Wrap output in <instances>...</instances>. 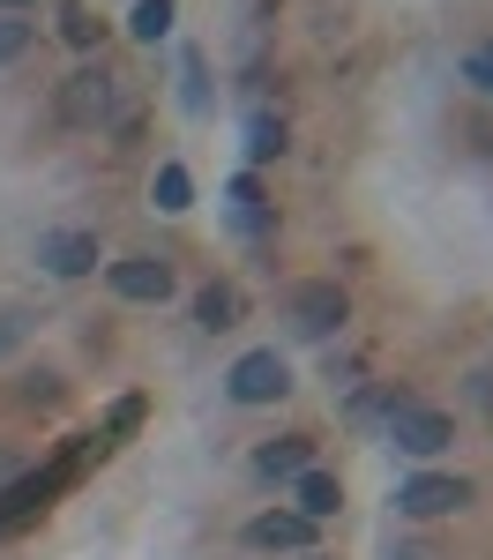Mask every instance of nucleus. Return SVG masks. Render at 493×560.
<instances>
[{
	"instance_id": "nucleus-13",
	"label": "nucleus",
	"mask_w": 493,
	"mask_h": 560,
	"mask_svg": "<svg viewBox=\"0 0 493 560\" xmlns=\"http://www.w3.org/2000/svg\"><path fill=\"white\" fill-rule=\"evenodd\" d=\"M173 31V0H134V15H128V38L134 45H157Z\"/></svg>"
},
{
	"instance_id": "nucleus-21",
	"label": "nucleus",
	"mask_w": 493,
	"mask_h": 560,
	"mask_svg": "<svg viewBox=\"0 0 493 560\" xmlns=\"http://www.w3.org/2000/svg\"><path fill=\"white\" fill-rule=\"evenodd\" d=\"M23 337H31V314H23V306H8V314H0V359L23 345Z\"/></svg>"
},
{
	"instance_id": "nucleus-14",
	"label": "nucleus",
	"mask_w": 493,
	"mask_h": 560,
	"mask_svg": "<svg viewBox=\"0 0 493 560\" xmlns=\"http://www.w3.org/2000/svg\"><path fill=\"white\" fill-rule=\"evenodd\" d=\"M224 195H232V217H239V232H269V210H262V187H255V179H247V173L232 179V187H224Z\"/></svg>"
},
{
	"instance_id": "nucleus-8",
	"label": "nucleus",
	"mask_w": 493,
	"mask_h": 560,
	"mask_svg": "<svg viewBox=\"0 0 493 560\" xmlns=\"http://www.w3.org/2000/svg\"><path fill=\"white\" fill-rule=\"evenodd\" d=\"M38 261H45V277H90L105 255H97V232H45Z\"/></svg>"
},
{
	"instance_id": "nucleus-5",
	"label": "nucleus",
	"mask_w": 493,
	"mask_h": 560,
	"mask_svg": "<svg viewBox=\"0 0 493 560\" xmlns=\"http://www.w3.org/2000/svg\"><path fill=\"white\" fill-rule=\"evenodd\" d=\"M105 277H113V292L128 306H165L173 300V261L165 255H120V261H105Z\"/></svg>"
},
{
	"instance_id": "nucleus-3",
	"label": "nucleus",
	"mask_w": 493,
	"mask_h": 560,
	"mask_svg": "<svg viewBox=\"0 0 493 560\" xmlns=\"http://www.w3.org/2000/svg\"><path fill=\"white\" fill-rule=\"evenodd\" d=\"M382 419H389V441H397L403 456H442L448 441H456L448 411H434V404H411V396H389V404H382Z\"/></svg>"
},
{
	"instance_id": "nucleus-15",
	"label": "nucleus",
	"mask_w": 493,
	"mask_h": 560,
	"mask_svg": "<svg viewBox=\"0 0 493 560\" xmlns=\"http://www.w3.org/2000/svg\"><path fill=\"white\" fill-rule=\"evenodd\" d=\"M247 158H255V165L284 158V120H277V113H255V120H247Z\"/></svg>"
},
{
	"instance_id": "nucleus-23",
	"label": "nucleus",
	"mask_w": 493,
	"mask_h": 560,
	"mask_svg": "<svg viewBox=\"0 0 493 560\" xmlns=\"http://www.w3.org/2000/svg\"><path fill=\"white\" fill-rule=\"evenodd\" d=\"M0 8H8V15H15V8H31V0H0Z\"/></svg>"
},
{
	"instance_id": "nucleus-19",
	"label": "nucleus",
	"mask_w": 493,
	"mask_h": 560,
	"mask_svg": "<svg viewBox=\"0 0 493 560\" xmlns=\"http://www.w3.org/2000/svg\"><path fill=\"white\" fill-rule=\"evenodd\" d=\"M463 83L479 90V97H493V45H471L463 52Z\"/></svg>"
},
{
	"instance_id": "nucleus-25",
	"label": "nucleus",
	"mask_w": 493,
	"mask_h": 560,
	"mask_svg": "<svg viewBox=\"0 0 493 560\" xmlns=\"http://www.w3.org/2000/svg\"><path fill=\"white\" fill-rule=\"evenodd\" d=\"M300 560H321V553H300Z\"/></svg>"
},
{
	"instance_id": "nucleus-22",
	"label": "nucleus",
	"mask_w": 493,
	"mask_h": 560,
	"mask_svg": "<svg viewBox=\"0 0 493 560\" xmlns=\"http://www.w3.org/2000/svg\"><path fill=\"white\" fill-rule=\"evenodd\" d=\"M134 427H142V396H120L113 419H105V433H134Z\"/></svg>"
},
{
	"instance_id": "nucleus-18",
	"label": "nucleus",
	"mask_w": 493,
	"mask_h": 560,
	"mask_svg": "<svg viewBox=\"0 0 493 560\" xmlns=\"http://www.w3.org/2000/svg\"><path fill=\"white\" fill-rule=\"evenodd\" d=\"M23 52H31V23L0 8V68H8V60H23Z\"/></svg>"
},
{
	"instance_id": "nucleus-11",
	"label": "nucleus",
	"mask_w": 493,
	"mask_h": 560,
	"mask_svg": "<svg viewBox=\"0 0 493 560\" xmlns=\"http://www.w3.org/2000/svg\"><path fill=\"white\" fill-rule=\"evenodd\" d=\"M195 322H202L210 337L239 329V284H202V292H195Z\"/></svg>"
},
{
	"instance_id": "nucleus-17",
	"label": "nucleus",
	"mask_w": 493,
	"mask_h": 560,
	"mask_svg": "<svg viewBox=\"0 0 493 560\" xmlns=\"http://www.w3.org/2000/svg\"><path fill=\"white\" fill-rule=\"evenodd\" d=\"M179 105H187V113H210V83H202V52H187V60H179Z\"/></svg>"
},
{
	"instance_id": "nucleus-4",
	"label": "nucleus",
	"mask_w": 493,
	"mask_h": 560,
	"mask_svg": "<svg viewBox=\"0 0 493 560\" xmlns=\"http://www.w3.org/2000/svg\"><path fill=\"white\" fill-rule=\"evenodd\" d=\"M463 501H471V478H456V471H419V478H403V486H397V516H411V523L456 516Z\"/></svg>"
},
{
	"instance_id": "nucleus-6",
	"label": "nucleus",
	"mask_w": 493,
	"mask_h": 560,
	"mask_svg": "<svg viewBox=\"0 0 493 560\" xmlns=\"http://www.w3.org/2000/svg\"><path fill=\"white\" fill-rule=\"evenodd\" d=\"M292 388V366H284V351H247L232 374H224V396L232 404H277Z\"/></svg>"
},
{
	"instance_id": "nucleus-24",
	"label": "nucleus",
	"mask_w": 493,
	"mask_h": 560,
	"mask_svg": "<svg viewBox=\"0 0 493 560\" xmlns=\"http://www.w3.org/2000/svg\"><path fill=\"white\" fill-rule=\"evenodd\" d=\"M389 560H426V553H389Z\"/></svg>"
},
{
	"instance_id": "nucleus-16",
	"label": "nucleus",
	"mask_w": 493,
	"mask_h": 560,
	"mask_svg": "<svg viewBox=\"0 0 493 560\" xmlns=\"http://www.w3.org/2000/svg\"><path fill=\"white\" fill-rule=\"evenodd\" d=\"M97 31H105V23L90 15L83 0H68V8H60V38L75 45V52H90V45H97Z\"/></svg>"
},
{
	"instance_id": "nucleus-12",
	"label": "nucleus",
	"mask_w": 493,
	"mask_h": 560,
	"mask_svg": "<svg viewBox=\"0 0 493 560\" xmlns=\"http://www.w3.org/2000/svg\"><path fill=\"white\" fill-rule=\"evenodd\" d=\"M150 202H157L165 217L195 210V179H187V165H157V179H150Z\"/></svg>"
},
{
	"instance_id": "nucleus-2",
	"label": "nucleus",
	"mask_w": 493,
	"mask_h": 560,
	"mask_svg": "<svg viewBox=\"0 0 493 560\" xmlns=\"http://www.w3.org/2000/svg\"><path fill=\"white\" fill-rule=\"evenodd\" d=\"M284 322H292V337H337L344 322H352V300H344V284L337 277H307V284H292V300H284Z\"/></svg>"
},
{
	"instance_id": "nucleus-7",
	"label": "nucleus",
	"mask_w": 493,
	"mask_h": 560,
	"mask_svg": "<svg viewBox=\"0 0 493 560\" xmlns=\"http://www.w3.org/2000/svg\"><path fill=\"white\" fill-rule=\"evenodd\" d=\"M247 546L255 553H314V523L300 509H269V516L247 523Z\"/></svg>"
},
{
	"instance_id": "nucleus-9",
	"label": "nucleus",
	"mask_w": 493,
	"mask_h": 560,
	"mask_svg": "<svg viewBox=\"0 0 493 560\" xmlns=\"http://www.w3.org/2000/svg\"><path fill=\"white\" fill-rule=\"evenodd\" d=\"M255 471H262V478H300V471H314V441H307V433L262 441V448H255Z\"/></svg>"
},
{
	"instance_id": "nucleus-1",
	"label": "nucleus",
	"mask_w": 493,
	"mask_h": 560,
	"mask_svg": "<svg viewBox=\"0 0 493 560\" xmlns=\"http://www.w3.org/2000/svg\"><path fill=\"white\" fill-rule=\"evenodd\" d=\"M60 120L83 128V135L113 128V120H120V75H113L105 60H83V68L60 83Z\"/></svg>"
},
{
	"instance_id": "nucleus-10",
	"label": "nucleus",
	"mask_w": 493,
	"mask_h": 560,
	"mask_svg": "<svg viewBox=\"0 0 493 560\" xmlns=\"http://www.w3.org/2000/svg\"><path fill=\"white\" fill-rule=\"evenodd\" d=\"M292 501H300V516H307V523H329L337 509H344V486H337L329 471H300V478H292Z\"/></svg>"
},
{
	"instance_id": "nucleus-20",
	"label": "nucleus",
	"mask_w": 493,
	"mask_h": 560,
	"mask_svg": "<svg viewBox=\"0 0 493 560\" xmlns=\"http://www.w3.org/2000/svg\"><path fill=\"white\" fill-rule=\"evenodd\" d=\"M15 396H23V404H60V374H23V388H15Z\"/></svg>"
}]
</instances>
